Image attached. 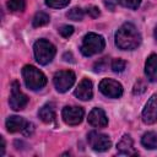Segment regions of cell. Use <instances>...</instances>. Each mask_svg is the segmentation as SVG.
Masks as SVG:
<instances>
[{
  "mask_svg": "<svg viewBox=\"0 0 157 157\" xmlns=\"http://www.w3.org/2000/svg\"><path fill=\"white\" fill-rule=\"evenodd\" d=\"M115 45L121 50H134L141 44V34L131 22H125L115 32Z\"/></svg>",
  "mask_w": 157,
  "mask_h": 157,
  "instance_id": "6da1fadb",
  "label": "cell"
},
{
  "mask_svg": "<svg viewBox=\"0 0 157 157\" xmlns=\"http://www.w3.org/2000/svg\"><path fill=\"white\" fill-rule=\"evenodd\" d=\"M22 76L28 90L38 91L47 85L45 75L33 65H25L22 69Z\"/></svg>",
  "mask_w": 157,
  "mask_h": 157,
  "instance_id": "7a4b0ae2",
  "label": "cell"
},
{
  "mask_svg": "<svg viewBox=\"0 0 157 157\" xmlns=\"http://www.w3.org/2000/svg\"><path fill=\"white\" fill-rule=\"evenodd\" d=\"M105 47V40L101 34L90 32L87 33L81 43L80 50L85 56H92L94 54L101 53Z\"/></svg>",
  "mask_w": 157,
  "mask_h": 157,
  "instance_id": "3957f363",
  "label": "cell"
},
{
  "mask_svg": "<svg viewBox=\"0 0 157 157\" xmlns=\"http://www.w3.org/2000/svg\"><path fill=\"white\" fill-rule=\"evenodd\" d=\"M33 53L37 63H39L40 65H47L54 59L56 49L49 40L38 39L33 45Z\"/></svg>",
  "mask_w": 157,
  "mask_h": 157,
  "instance_id": "277c9868",
  "label": "cell"
},
{
  "mask_svg": "<svg viewBox=\"0 0 157 157\" xmlns=\"http://www.w3.org/2000/svg\"><path fill=\"white\" fill-rule=\"evenodd\" d=\"M75 74L71 70H61L55 72L54 77H53V82L54 86L56 88L58 92L64 93L66 91H69V88L72 87V85L75 83Z\"/></svg>",
  "mask_w": 157,
  "mask_h": 157,
  "instance_id": "5b68a950",
  "label": "cell"
},
{
  "mask_svg": "<svg viewBox=\"0 0 157 157\" xmlns=\"http://www.w3.org/2000/svg\"><path fill=\"white\" fill-rule=\"evenodd\" d=\"M28 103V97L21 91L20 83L13 81L11 85V94L9 98V104L13 110H22Z\"/></svg>",
  "mask_w": 157,
  "mask_h": 157,
  "instance_id": "8992f818",
  "label": "cell"
},
{
  "mask_svg": "<svg viewBox=\"0 0 157 157\" xmlns=\"http://www.w3.org/2000/svg\"><path fill=\"white\" fill-rule=\"evenodd\" d=\"M87 140H88L90 146L94 151H98V152L108 151L112 147V141H110L109 136L105 135V134L98 132V131H91V132H88Z\"/></svg>",
  "mask_w": 157,
  "mask_h": 157,
  "instance_id": "52a82bcc",
  "label": "cell"
},
{
  "mask_svg": "<svg viewBox=\"0 0 157 157\" xmlns=\"http://www.w3.org/2000/svg\"><path fill=\"white\" fill-rule=\"evenodd\" d=\"M99 91L108 98H119L123 94V86L113 78H103L99 82Z\"/></svg>",
  "mask_w": 157,
  "mask_h": 157,
  "instance_id": "ba28073f",
  "label": "cell"
},
{
  "mask_svg": "<svg viewBox=\"0 0 157 157\" xmlns=\"http://www.w3.org/2000/svg\"><path fill=\"white\" fill-rule=\"evenodd\" d=\"M83 115H85V110L81 107H76V105H67L61 112L63 120L67 125H78L82 121Z\"/></svg>",
  "mask_w": 157,
  "mask_h": 157,
  "instance_id": "9c48e42d",
  "label": "cell"
},
{
  "mask_svg": "<svg viewBox=\"0 0 157 157\" xmlns=\"http://www.w3.org/2000/svg\"><path fill=\"white\" fill-rule=\"evenodd\" d=\"M142 120L146 124H155L157 121V93L147 101L142 110Z\"/></svg>",
  "mask_w": 157,
  "mask_h": 157,
  "instance_id": "30bf717a",
  "label": "cell"
},
{
  "mask_svg": "<svg viewBox=\"0 0 157 157\" xmlns=\"http://www.w3.org/2000/svg\"><path fill=\"white\" fill-rule=\"evenodd\" d=\"M74 94L81 101H90L93 97V85L88 78H82L77 87L75 88Z\"/></svg>",
  "mask_w": 157,
  "mask_h": 157,
  "instance_id": "8fae6325",
  "label": "cell"
},
{
  "mask_svg": "<svg viewBox=\"0 0 157 157\" xmlns=\"http://www.w3.org/2000/svg\"><path fill=\"white\" fill-rule=\"evenodd\" d=\"M88 124L94 128H104L108 124V118L102 108H93L88 114Z\"/></svg>",
  "mask_w": 157,
  "mask_h": 157,
  "instance_id": "7c38bea8",
  "label": "cell"
},
{
  "mask_svg": "<svg viewBox=\"0 0 157 157\" xmlns=\"http://www.w3.org/2000/svg\"><path fill=\"white\" fill-rule=\"evenodd\" d=\"M117 151L121 156H136L137 151L134 148V142L130 135H124L117 145Z\"/></svg>",
  "mask_w": 157,
  "mask_h": 157,
  "instance_id": "4fadbf2b",
  "label": "cell"
},
{
  "mask_svg": "<svg viewBox=\"0 0 157 157\" xmlns=\"http://www.w3.org/2000/svg\"><path fill=\"white\" fill-rule=\"evenodd\" d=\"M28 121H26L22 117L18 115H11L6 119V129L9 132H23V130L26 129Z\"/></svg>",
  "mask_w": 157,
  "mask_h": 157,
  "instance_id": "5bb4252c",
  "label": "cell"
},
{
  "mask_svg": "<svg viewBox=\"0 0 157 157\" xmlns=\"http://www.w3.org/2000/svg\"><path fill=\"white\" fill-rule=\"evenodd\" d=\"M38 117L40 118L42 121L47 123V124H50L54 121L55 119V104L53 102H49L47 104H44L39 112H38Z\"/></svg>",
  "mask_w": 157,
  "mask_h": 157,
  "instance_id": "9a60e30c",
  "label": "cell"
},
{
  "mask_svg": "<svg viewBox=\"0 0 157 157\" xmlns=\"http://www.w3.org/2000/svg\"><path fill=\"white\" fill-rule=\"evenodd\" d=\"M145 75L150 81L157 78V54H151L145 63Z\"/></svg>",
  "mask_w": 157,
  "mask_h": 157,
  "instance_id": "2e32d148",
  "label": "cell"
},
{
  "mask_svg": "<svg viewBox=\"0 0 157 157\" xmlns=\"http://www.w3.org/2000/svg\"><path fill=\"white\" fill-rule=\"evenodd\" d=\"M141 144L147 150H156L157 148V132L155 131L145 132L141 137Z\"/></svg>",
  "mask_w": 157,
  "mask_h": 157,
  "instance_id": "e0dca14e",
  "label": "cell"
},
{
  "mask_svg": "<svg viewBox=\"0 0 157 157\" xmlns=\"http://www.w3.org/2000/svg\"><path fill=\"white\" fill-rule=\"evenodd\" d=\"M49 21H50L49 15L45 13V12H43V11H39V12H37L34 15V17L32 20V23H33L34 27H42V26L49 23Z\"/></svg>",
  "mask_w": 157,
  "mask_h": 157,
  "instance_id": "ac0fdd59",
  "label": "cell"
},
{
  "mask_svg": "<svg viewBox=\"0 0 157 157\" xmlns=\"http://www.w3.org/2000/svg\"><path fill=\"white\" fill-rule=\"evenodd\" d=\"M7 7L12 12H22L26 9V0H9Z\"/></svg>",
  "mask_w": 157,
  "mask_h": 157,
  "instance_id": "d6986e66",
  "label": "cell"
},
{
  "mask_svg": "<svg viewBox=\"0 0 157 157\" xmlns=\"http://www.w3.org/2000/svg\"><path fill=\"white\" fill-rule=\"evenodd\" d=\"M66 16L72 21H81L83 18V16H85V12H83V10L81 7H72L71 10L67 11Z\"/></svg>",
  "mask_w": 157,
  "mask_h": 157,
  "instance_id": "ffe728a7",
  "label": "cell"
},
{
  "mask_svg": "<svg viewBox=\"0 0 157 157\" xmlns=\"http://www.w3.org/2000/svg\"><path fill=\"white\" fill-rule=\"evenodd\" d=\"M70 0H45V5L52 9H63L67 6Z\"/></svg>",
  "mask_w": 157,
  "mask_h": 157,
  "instance_id": "44dd1931",
  "label": "cell"
},
{
  "mask_svg": "<svg viewBox=\"0 0 157 157\" xmlns=\"http://www.w3.org/2000/svg\"><path fill=\"white\" fill-rule=\"evenodd\" d=\"M125 66H126V63L123 60V59H114L110 64V67L114 72H121L125 70Z\"/></svg>",
  "mask_w": 157,
  "mask_h": 157,
  "instance_id": "7402d4cb",
  "label": "cell"
},
{
  "mask_svg": "<svg viewBox=\"0 0 157 157\" xmlns=\"http://www.w3.org/2000/svg\"><path fill=\"white\" fill-rule=\"evenodd\" d=\"M119 1L124 7H128L131 10H137L141 4V0H119Z\"/></svg>",
  "mask_w": 157,
  "mask_h": 157,
  "instance_id": "603a6c76",
  "label": "cell"
},
{
  "mask_svg": "<svg viewBox=\"0 0 157 157\" xmlns=\"http://www.w3.org/2000/svg\"><path fill=\"white\" fill-rule=\"evenodd\" d=\"M58 31H59L60 36H63L64 38H67V37H70L74 33V27L72 26H69V25H64Z\"/></svg>",
  "mask_w": 157,
  "mask_h": 157,
  "instance_id": "cb8c5ba5",
  "label": "cell"
},
{
  "mask_svg": "<svg viewBox=\"0 0 157 157\" xmlns=\"http://www.w3.org/2000/svg\"><path fill=\"white\" fill-rule=\"evenodd\" d=\"M107 59H108V58H102L101 60H98V61L94 64V66H93L94 72H101V71H104V70H105V67L108 66Z\"/></svg>",
  "mask_w": 157,
  "mask_h": 157,
  "instance_id": "d4e9b609",
  "label": "cell"
},
{
  "mask_svg": "<svg viewBox=\"0 0 157 157\" xmlns=\"http://www.w3.org/2000/svg\"><path fill=\"white\" fill-rule=\"evenodd\" d=\"M86 12H87V15L90 16V17H92V18H96V17H98L99 16V9L97 7V6H88L87 7V10H86Z\"/></svg>",
  "mask_w": 157,
  "mask_h": 157,
  "instance_id": "484cf974",
  "label": "cell"
},
{
  "mask_svg": "<svg viewBox=\"0 0 157 157\" xmlns=\"http://www.w3.org/2000/svg\"><path fill=\"white\" fill-rule=\"evenodd\" d=\"M0 140H1V147H0V156H4V153H5V140H4V137H2V136L0 137Z\"/></svg>",
  "mask_w": 157,
  "mask_h": 157,
  "instance_id": "4316f807",
  "label": "cell"
},
{
  "mask_svg": "<svg viewBox=\"0 0 157 157\" xmlns=\"http://www.w3.org/2000/svg\"><path fill=\"white\" fill-rule=\"evenodd\" d=\"M63 58H64V60H65V61H69V60H70V61H72V55H71V53H65Z\"/></svg>",
  "mask_w": 157,
  "mask_h": 157,
  "instance_id": "83f0119b",
  "label": "cell"
},
{
  "mask_svg": "<svg viewBox=\"0 0 157 157\" xmlns=\"http://www.w3.org/2000/svg\"><path fill=\"white\" fill-rule=\"evenodd\" d=\"M153 36H155V38L157 39V26H156V28H155V32H153Z\"/></svg>",
  "mask_w": 157,
  "mask_h": 157,
  "instance_id": "f1b7e54d",
  "label": "cell"
}]
</instances>
